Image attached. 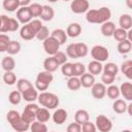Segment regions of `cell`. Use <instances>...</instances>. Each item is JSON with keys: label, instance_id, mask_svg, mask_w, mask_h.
I'll return each instance as SVG.
<instances>
[{"label": "cell", "instance_id": "836d02e7", "mask_svg": "<svg viewBox=\"0 0 132 132\" xmlns=\"http://www.w3.org/2000/svg\"><path fill=\"white\" fill-rule=\"evenodd\" d=\"M106 95L108 96V98H110V99H112V100H114V99H118L119 97H120V89H119V87L118 86H116V85H113V84H111V85H109L107 88H106Z\"/></svg>", "mask_w": 132, "mask_h": 132}, {"label": "cell", "instance_id": "74e56055", "mask_svg": "<svg viewBox=\"0 0 132 132\" xmlns=\"http://www.w3.org/2000/svg\"><path fill=\"white\" fill-rule=\"evenodd\" d=\"M22 93L20 91H12L8 95V101L12 105H18L22 101Z\"/></svg>", "mask_w": 132, "mask_h": 132}, {"label": "cell", "instance_id": "d6986e66", "mask_svg": "<svg viewBox=\"0 0 132 132\" xmlns=\"http://www.w3.org/2000/svg\"><path fill=\"white\" fill-rule=\"evenodd\" d=\"M112 110L116 113L122 114L125 113L127 110V102L125 99H114L113 103H112Z\"/></svg>", "mask_w": 132, "mask_h": 132}, {"label": "cell", "instance_id": "8d00e7d4", "mask_svg": "<svg viewBox=\"0 0 132 132\" xmlns=\"http://www.w3.org/2000/svg\"><path fill=\"white\" fill-rule=\"evenodd\" d=\"M87 68L86 66L80 63V62H76V63H72V72H73V76H77L79 77L80 75H82L86 72Z\"/></svg>", "mask_w": 132, "mask_h": 132}, {"label": "cell", "instance_id": "2e32d148", "mask_svg": "<svg viewBox=\"0 0 132 132\" xmlns=\"http://www.w3.org/2000/svg\"><path fill=\"white\" fill-rule=\"evenodd\" d=\"M81 26L78 23H71L68 25L66 29V34L68 37L71 38H76L81 34Z\"/></svg>", "mask_w": 132, "mask_h": 132}, {"label": "cell", "instance_id": "680465c9", "mask_svg": "<svg viewBox=\"0 0 132 132\" xmlns=\"http://www.w3.org/2000/svg\"><path fill=\"white\" fill-rule=\"evenodd\" d=\"M50 3H56V2H58L59 0H47Z\"/></svg>", "mask_w": 132, "mask_h": 132}, {"label": "cell", "instance_id": "ac0fdd59", "mask_svg": "<svg viewBox=\"0 0 132 132\" xmlns=\"http://www.w3.org/2000/svg\"><path fill=\"white\" fill-rule=\"evenodd\" d=\"M79 80H80L81 87L89 89L95 84V75H93L89 72H85L82 75L79 76Z\"/></svg>", "mask_w": 132, "mask_h": 132}, {"label": "cell", "instance_id": "4dcf8cb0", "mask_svg": "<svg viewBox=\"0 0 132 132\" xmlns=\"http://www.w3.org/2000/svg\"><path fill=\"white\" fill-rule=\"evenodd\" d=\"M2 6H3V8L6 11L13 12V11H16L19 9L20 4H19V1L18 0H3Z\"/></svg>", "mask_w": 132, "mask_h": 132}, {"label": "cell", "instance_id": "277c9868", "mask_svg": "<svg viewBox=\"0 0 132 132\" xmlns=\"http://www.w3.org/2000/svg\"><path fill=\"white\" fill-rule=\"evenodd\" d=\"M53 80H54L53 72H50V71H46V70L41 71L36 76L35 88L37 89V91H40V92L46 91Z\"/></svg>", "mask_w": 132, "mask_h": 132}, {"label": "cell", "instance_id": "4fadbf2b", "mask_svg": "<svg viewBox=\"0 0 132 132\" xmlns=\"http://www.w3.org/2000/svg\"><path fill=\"white\" fill-rule=\"evenodd\" d=\"M120 94L124 97L126 101H132V84L130 81H125L120 86Z\"/></svg>", "mask_w": 132, "mask_h": 132}, {"label": "cell", "instance_id": "44dd1931", "mask_svg": "<svg viewBox=\"0 0 132 132\" xmlns=\"http://www.w3.org/2000/svg\"><path fill=\"white\" fill-rule=\"evenodd\" d=\"M51 36L54 37L61 45L64 44L67 41V37H68L67 34H66V31L61 29V28H57V29L53 30L52 33H51Z\"/></svg>", "mask_w": 132, "mask_h": 132}, {"label": "cell", "instance_id": "1f68e13d", "mask_svg": "<svg viewBox=\"0 0 132 132\" xmlns=\"http://www.w3.org/2000/svg\"><path fill=\"white\" fill-rule=\"evenodd\" d=\"M119 67L116 63H112V62H108L106 63L105 65H103V70L102 72H105V73H108L110 75H113V76H117L118 73H119Z\"/></svg>", "mask_w": 132, "mask_h": 132}, {"label": "cell", "instance_id": "ee69618b", "mask_svg": "<svg viewBox=\"0 0 132 132\" xmlns=\"http://www.w3.org/2000/svg\"><path fill=\"white\" fill-rule=\"evenodd\" d=\"M19 119H21V113L18 111V110H14V109H11L9 110L7 113H6V121L11 125L12 123L16 122Z\"/></svg>", "mask_w": 132, "mask_h": 132}, {"label": "cell", "instance_id": "d6a6232c", "mask_svg": "<svg viewBox=\"0 0 132 132\" xmlns=\"http://www.w3.org/2000/svg\"><path fill=\"white\" fill-rule=\"evenodd\" d=\"M67 85V88L71 91H77L80 89L81 85H80V80H79V77L77 76H71V77H68V80L66 82Z\"/></svg>", "mask_w": 132, "mask_h": 132}, {"label": "cell", "instance_id": "603a6c76", "mask_svg": "<svg viewBox=\"0 0 132 132\" xmlns=\"http://www.w3.org/2000/svg\"><path fill=\"white\" fill-rule=\"evenodd\" d=\"M59 64L57 63V61L55 60V58L53 56H50L48 58H46L44 61H43V68L44 70L46 71H50V72H55L58 68H59Z\"/></svg>", "mask_w": 132, "mask_h": 132}, {"label": "cell", "instance_id": "681fc988", "mask_svg": "<svg viewBox=\"0 0 132 132\" xmlns=\"http://www.w3.org/2000/svg\"><path fill=\"white\" fill-rule=\"evenodd\" d=\"M66 55L68 58L72 59H78L77 54H76V48H75V43H70L66 47Z\"/></svg>", "mask_w": 132, "mask_h": 132}, {"label": "cell", "instance_id": "d590c367", "mask_svg": "<svg viewBox=\"0 0 132 132\" xmlns=\"http://www.w3.org/2000/svg\"><path fill=\"white\" fill-rule=\"evenodd\" d=\"M32 132H46L47 131V126L44 123H41L37 120L33 121L30 124V129Z\"/></svg>", "mask_w": 132, "mask_h": 132}, {"label": "cell", "instance_id": "6f0895ef", "mask_svg": "<svg viewBox=\"0 0 132 132\" xmlns=\"http://www.w3.org/2000/svg\"><path fill=\"white\" fill-rule=\"evenodd\" d=\"M126 5L128 6V8L132 9V0H126Z\"/></svg>", "mask_w": 132, "mask_h": 132}, {"label": "cell", "instance_id": "7bdbcfd3", "mask_svg": "<svg viewBox=\"0 0 132 132\" xmlns=\"http://www.w3.org/2000/svg\"><path fill=\"white\" fill-rule=\"evenodd\" d=\"M61 72L65 77H71L73 76V72H72V63L70 62H66L63 65H61Z\"/></svg>", "mask_w": 132, "mask_h": 132}, {"label": "cell", "instance_id": "f35d334b", "mask_svg": "<svg viewBox=\"0 0 132 132\" xmlns=\"http://www.w3.org/2000/svg\"><path fill=\"white\" fill-rule=\"evenodd\" d=\"M3 81L7 86H13L16 84V75L13 71H5L3 74Z\"/></svg>", "mask_w": 132, "mask_h": 132}, {"label": "cell", "instance_id": "f6af8a7d", "mask_svg": "<svg viewBox=\"0 0 132 132\" xmlns=\"http://www.w3.org/2000/svg\"><path fill=\"white\" fill-rule=\"evenodd\" d=\"M48 36H50V31H48L47 27L42 25V27H41V28L38 30V32L36 33V36H35V37H36L38 40L43 41V40L46 39Z\"/></svg>", "mask_w": 132, "mask_h": 132}, {"label": "cell", "instance_id": "52a82bcc", "mask_svg": "<svg viewBox=\"0 0 132 132\" xmlns=\"http://www.w3.org/2000/svg\"><path fill=\"white\" fill-rule=\"evenodd\" d=\"M95 126L96 129L100 132H109L112 129V122L108 117L104 114H99L96 117Z\"/></svg>", "mask_w": 132, "mask_h": 132}, {"label": "cell", "instance_id": "e575fe53", "mask_svg": "<svg viewBox=\"0 0 132 132\" xmlns=\"http://www.w3.org/2000/svg\"><path fill=\"white\" fill-rule=\"evenodd\" d=\"M77 58H85L89 54V47L85 42H76L75 43Z\"/></svg>", "mask_w": 132, "mask_h": 132}, {"label": "cell", "instance_id": "7a4b0ae2", "mask_svg": "<svg viewBox=\"0 0 132 132\" xmlns=\"http://www.w3.org/2000/svg\"><path fill=\"white\" fill-rule=\"evenodd\" d=\"M41 27H42L41 20L32 19L29 23L24 24L23 27L20 29V36L24 40H32L33 38H35L36 33Z\"/></svg>", "mask_w": 132, "mask_h": 132}, {"label": "cell", "instance_id": "f907efd6", "mask_svg": "<svg viewBox=\"0 0 132 132\" xmlns=\"http://www.w3.org/2000/svg\"><path fill=\"white\" fill-rule=\"evenodd\" d=\"M114 79H116V76H113V75H110V74L105 73V72H102L101 73V81L105 86H109V85L113 84L114 82Z\"/></svg>", "mask_w": 132, "mask_h": 132}, {"label": "cell", "instance_id": "9a60e30c", "mask_svg": "<svg viewBox=\"0 0 132 132\" xmlns=\"http://www.w3.org/2000/svg\"><path fill=\"white\" fill-rule=\"evenodd\" d=\"M22 98L27 101L28 103L29 102H35L38 98V91L35 87H31L29 89H27L26 91L22 92Z\"/></svg>", "mask_w": 132, "mask_h": 132}, {"label": "cell", "instance_id": "7402d4cb", "mask_svg": "<svg viewBox=\"0 0 132 132\" xmlns=\"http://www.w3.org/2000/svg\"><path fill=\"white\" fill-rule=\"evenodd\" d=\"M1 66L4 71H13V69L15 68V61L10 55H8L2 59Z\"/></svg>", "mask_w": 132, "mask_h": 132}, {"label": "cell", "instance_id": "5b68a950", "mask_svg": "<svg viewBox=\"0 0 132 132\" xmlns=\"http://www.w3.org/2000/svg\"><path fill=\"white\" fill-rule=\"evenodd\" d=\"M38 108H39L38 104H36L34 102H29L25 106L23 112L21 113V118L28 124H31L33 121L36 120V112H37Z\"/></svg>", "mask_w": 132, "mask_h": 132}, {"label": "cell", "instance_id": "91938a15", "mask_svg": "<svg viewBox=\"0 0 132 132\" xmlns=\"http://www.w3.org/2000/svg\"><path fill=\"white\" fill-rule=\"evenodd\" d=\"M63 1H65V2H68V1H71V0H63Z\"/></svg>", "mask_w": 132, "mask_h": 132}, {"label": "cell", "instance_id": "30bf717a", "mask_svg": "<svg viewBox=\"0 0 132 132\" xmlns=\"http://www.w3.org/2000/svg\"><path fill=\"white\" fill-rule=\"evenodd\" d=\"M32 15L29 9V6H20L16 10V20L20 24H27L32 20Z\"/></svg>", "mask_w": 132, "mask_h": 132}, {"label": "cell", "instance_id": "4316f807", "mask_svg": "<svg viewBox=\"0 0 132 132\" xmlns=\"http://www.w3.org/2000/svg\"><path fill=\"white\" fill-rule=\"evenodd\" d=\"M128 79H132V61L126 60L121 64V68L119 69Z\"/></svg>", "mask_w": 132, "mask_h": 132}, {"label": "cell", "instance_id": "94428289", "mask_svg": "<svg viewBox=\"0 0 132 132\" xmlns=\"http://www.w3.org/2000/svg\"><path fill=\"white\" fill-rule=\"evenodd\" d=\"M0 23H1V18H0Z\"/></svg>", "mask_w": 132, "mask_h": 132}, {"label": "cell", "instance_id": "8fae6325", "mask_svg": "<svg viewBox=\"0 0 132 132\" xmlns=\"http://www.w3.org/2000/svg\"><path fill=\"white\" fill-rule=\"evenodd\" d=\"M91 94L95 99H103L106 96V86L102 82H95L91 87Z\"/></svg>", "mask_w": 132, "mask_h": 132}, {"label": "cell", "instance_id": "7c38bea8", "mask_svg": "<svg viewBox=\"0 0 132 132\" xmlns=\"http://www.w3.org/2000/svg\"><path fill=\"white\" fill-rule=\"evenodd\" d=\"M68 119V112L64 108H56L54 113L52 114V120L55 124L57 125H62L64 124Z\"/></svg>", "mask_w": 132, "mask_h": 132}, {"label": "cell", "instance_id": "ffe728a7", "mask_svg": "<svg viewBox=\"0 0 132 132\" xmlns=\"http://www.w3.org/2000/svg\"><path fill=\"white\" fill-rule=\"evenodd\" d=\"M55 16V10L50 5H42V12L40 14V19L43 22H50Z\"/></svg>", "mask_w": 132, "mask_h": 132}, {"label": "cell", "instance_id": "ab89813d", "mask_svg": "<svg viewBox=\"0 0 132 132\" xmlns=\"http://www.w3.org/2000/svg\"><path fill=\"white\" fill-rule=\"evenodd\" d=\"M33 87L32 82L29 80V79H26V78H20L16 80V88H18V91H20L21 93L26 91L27 89Z\"/></svg>", "mask_w": 132, "mask_h": 132}, {"label": "cell", "instance_id": "5bb4252c", "mask_svg": "<svg viewBox=\"0 0 132 132\" xmlns=\"http://www.w3.org/2000/svg\"><path fill=\"white\" fill-rule=\"evenodd\" d=\"M88 72L93 74V75H99L102 73V70H103V65H102V62H99V61H96V60H93V61H90L88 66L86 67Z\"/></svg>", "mask_w": 132, "mask_h": 132}, {"label": "cell", "instance_id": "c3c4849f", "mask_svg": "<svg viewBox=\"0 0 132 132\" xmlns=\"http://www.w3.org/2000/svg\"><path fill=\"white\" fill-rule=\"evenodd\" d=\"M9 41H10V38L8 35H6L4 33L0 34V53L6 52V47H7Z\"/></svg>", "mask_w": 132, "mask_h": 132}, {"label": "cell", "instance_id": "7dc6e473", "mask_svg": "<svg viewBox=\"0 0 132 132\" xmlns=\"http://www.w3.org/2000/svg\"><path fill=\"white\" fill-rule=\"evenodd\" d=\"M1 23H0V33L8 32V24H9V16L5 14H1Z\"/></svg>", "mask_w": 132, "mask_h": 132}, {"label": "cell", "instance_id": "484cf974", "mask_svg": "<svg viewBox=\"0 0 132 132\" xmlns=\"http://www.w3.org/2000/svg\"><path fill=\"white\" fill-rule=\"evenodd\" d=\"M52 114L50 113V109L45 107H39L36 112V120L41 123H46L50 121Z\"/></svg>", "mask_w": 132, "mask_h": 132}, {"label": "cell", "instance_id": "bcb514c9", "mask_svg": "<svg viewBox=\"0 0 132 132\" xmlns=\"http://www.w3.org/2000/svg\"><path fill=\"white\" fill-rule=\"evenodd\" d=\"M53 57L55 58V60L57 61V63H58L60 66H61V65H63L64 63H66V62H67V60H68V57H67L66 53L61 52V51H58V52H57Z\"/></svg>", "mask_w": 132, "mask_h": 132}, {"label": "cell", "instance_id": "6da1fadb", "mask_svg": "<svg viewBox=\"0 0 132 132\" xmlns=\"http://www.w3.org/2000/svg\"><path fill=\"white\" fill-rule=\"evenodd\" d=\"M110 18L111 10L106 6H102L98 9H89L86 12V20L91 24H102L109 21Z\"/></svg>", "mask_w": 132, "mask_h": 132}, {"label": "cell", "instance_id": "d4e9b609", "mask_svg": "<svg viewBox=\"0 0 132 132\" xmlns=\"http://www.w3.org/2000/svg\"><path fill=\"white\" fill-rule=\"evenodd\" d=\"M117 50L120 54L122 55H127L131 52L132 50V42L128 39H125V40H122V41H119L118 45H117Z\"/></svg>", "mask_w": 132, "mask_h": 132}, {"label": "cell", "instance_id": "8992f818", "mask_svg": "<svg viewBox=\"0 0 132 132\" xmlns=\"http://www.w3.org/2000/svg\"><path fill=\"white\" fill-rule=\"evenodd\" d=\"M91 56L93 60L99 61V62H105L109 57V52L107 47L104 45L96 44L91 48Z\"/></svg>", "mask_w": 132, "mask_h": 132}, {"label": "cell", "instance_id": "e0dca14e", "mask_svg": "<svg viewBox=\"0 0 132 132\" xmlns=\"http://www.w3.org/2000/svg\"><path fill=\"white\" fill-rule=\"evenodd\" d=\"M116 29V25L113 22L111 21H106L104 23L101 24V28H100V31H101V34L105 37H110L112 36V33Z\"/></svg>", "mask_w": 132, "mask_h": 132}, {"label": "cell", "instance_id": "60d3db41", "mask_svg": "<svg viewBox=\"0 0 132 132\" xmlns=\"http://www.w3.org/2000/svg\"><path fill=\"white\" fill-rule=\"evenodd\" d=\"M127 31L128 30H125L123 28H116L113 33H112V37L117 40V41H122V40H125L127 39Z\"/></svg>", "mask_w": 132, "mask_h": 132}, {"label": "cell", "instance_id": "9f6ffc18", "mask_svg": "<svg viewBox=\"0 0 132 132\" xmlns=\"http://www.w3.org/2000/svg\"><path fill=\"white\" fill-rule=\"evenodd\" d=\"M131 108H132V103H131V101H130V103H129V104H127V110H126V112H128V114H129V116H131V114H132Z\"/></svg>", "mask_w": 132, "mask_h": 132}, {"label": "cell", "instance_id": "816d5d0a", "mask_svg": "<svg viewBox=\"0 0 132 132\" xmlns=\"http://www.w3.org/2000/svg\"><path fill=\"white\" fill-rule=\"evenodd\" d=\"M96 130L97 129H96L95 123L90 122V120L81 125V131H84V132H95Z\"/></svg>", "mask_w": 132, "mask_h": 132}, {"label": "cell", "instance_id": "f546056e", "mask_svg": "<svg viewBox=\"0 0 132 132\" xmlns=\"http://www.w3.org/2000/svg\"><path fill=\"white\" fill-rule=\"evenodd\" d=\"M21 47H22V45H21V43L19 41H16V40H10L8 42L7 47H6V53L8 55H10V56L16 55V54L20 53Z\"/></svg>", "mask_w": 132, "mask_h": 132}, {"label": "cell", "instance_id": "83f0119b", "mask_svg": "<svg viewBox=\"0 0 132 132\" xmlns=\"http://www.w3.org/2000/svg\"><path fill=\"white\" fill-rule=\"evenodd\" d=\"M90 120V114L86 109H78L74 113V121L80 125Z\"/></svg>", "mask_w": 132, "mask_h": 132}, {"label": "cell", "instance_id": "db71d44e", "mask_svg": "<svg viewBox=\"0 0 132 132\" xmlns=\"http://www.w3.org/2000/svg\"><path fill=\"white\" fill-rule=\"evenodd\" d=\"M66 130H67V132H80L81 131V125L74 121L67 126Z\"/></svg>", "mask_w": 132, "mask_h": 132}, {"label": "cell", "instance_id": "cb8c5ba5", "mask_svg": "<svg viewBox=\"0 0 132 132\" xmlns=\"http://www.w3.org/2000/svg\"><path fill=\"white\" fill-rule=\"evenodd\" d=\"M120 28L125 30H130L132 28V16L129 13H123L119 19Z\"/></svg>", "mask_w": 132, "mask_h": 132}, {"label": "cell", "instance_id": "f1b7e54d", "mask_svg": "<svg viewBox=\"0 0 132 132\" xmlns=\"http://www.w3.org/2000/svg\"><path fill=\"white\" fill-rule=\"evenodd\" d=\"M10 126L16 132H25V131H27V130L30 129V124H28L27 122H25L22 118L19 119L16 122L12 123Z\"/></svg>", "mask_w": 132, "mask_h": 132}, {"label": "cell", "instance_id": "f5cc1de1", "mask_svg": "<svg viewBox=\"0 0 132 132\" xmlns=\"http://www.w3.org/2000/svg\"><path fill=\"white\" fill-rule=\"evenodd\" d=\"M20 28V23L14 18H9V24H8V32H14Z\"/></svg>", "mask_w": 132, "mask_h": 132}, {"label": "cell", "instance_id": "b9f144b4", "mask_svg": "<svg viewBox=\"0 0 132 132\" xmlns=\"http://www.w3.org/2000/svg\"><path fill=\"white\" fill-rule=\"evenodd\" d=\"M29 9L32 18H39L42 12V5L39 3H31L29 5Z\"/></svg>", "mask_w": 132, "mask_h": 132}, {"label": "cell", "instance_id": "3957f363", "mask_svg": "<svg viewBox=\"0 0 132 132\" xmlns=\"http://www.w3.org/2000/svg\"><path fill=\"white\" fill-rule=\"evenodd\" d=\"M37 101L42 107H45L47 109H56L60 104V99L56 94L45 91L38 94Z\"/></svg>", "mask_w": 132, "mask_h": 132}, {"label": "cell", "instance_id": "9c48e42d", "mask_svg": "<svg viewBox=\"0 0 132 132\" xmlns=\"http://www.w3.org/2000/svg\"><path fill=\"white\" fill-rule=\"evenodd\" d=\"M70 9L73 13H76V14L86 13L90 9L89 0H71Z\"/></svg>", "mask_w": 132, "mask_h": 132}, {"label": "cell", "instance_id": "11a10c76", "mask_svg": "<svg viewBox=\"0 0 132 132\" xmlns=\"http://www.w3.org/2000/svg\"><path fill=\"white\" fill-rule=\"evenodd\" d=\"M20 6H29L31 4V0H18Z\"/></svg>", "mask_w": 132, "mask_h": 132}, {"label": "cell", "instance_id": "ba28073f", "mask_svg": "<svg viewBox=\"0 0 132 132\" xmlns=\"http://www.w3.org/2000/svg\"><path fill=\"white\" fill-rule=\"evenodd\" d=\"M42 45H43L44 52H45L48 56H54V55L60 50V46H61V44H60L54 37H52L51 35H50L46 39H44V40L42 41Z\"/></svg>", "mask_w": 132, "mask_h": 132}]
</instances>
